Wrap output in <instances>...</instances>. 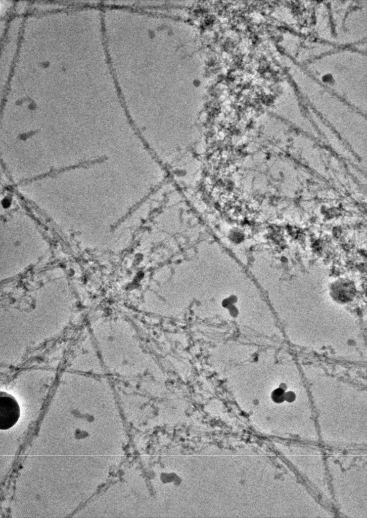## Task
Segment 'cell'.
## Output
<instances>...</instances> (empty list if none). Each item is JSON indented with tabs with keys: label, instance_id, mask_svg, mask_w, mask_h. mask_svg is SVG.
<instances>
[{
	"label": "cell",
	"instance_id": "obj_1",
	"mask_svg": "<svg viewBox=\"0 0 367 518\" xmlns=\"http://www.w3.org/2000/svg\"><path fill=\"white\" fill-rule=\"evenodd\" d=\"M0 429H8L20 417V407L15 398L7 392L0 393Z\"/></svg>",
	"mask_w": 367,
	"mask_h": 518
},
{
	"label": "cell",
	"instance_id": "obj_2",
	"mask_svg": "<svg viewBox=\"0 0 367 518\" xmlns=\"http://www.w3.org/2000/svg\"><path fill=\"white\" fill-rule=\"evenodd\" d=\"M285 395L284 390L281 388H279L273 391L271 397L274 402L281 403L285 399Z\"/></svg>",
	"mask_w": 367,
	"mask_h": 518
}]
</instances>
